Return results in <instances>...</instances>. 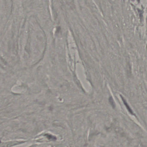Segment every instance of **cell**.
Wrapping results in <instances>:
<instances>
[{
    "label": "cell",
    "instance_id": "1",
    "mask_svg": "<svg viewBox=\"0 0 147 147\" xmlns=\"http://www.w3.org/2000/svg\"><path fill=\"white\" fill-rule=\"evenodd\" d=\"M121 98H122V100H123V102L124 104L125 107H126L127 110H128V111H129V112L131 114H132V115H135L134 113H133V112L132 111V110L131 109L130 107L129 106V105H128L127 102H126V100H125L124 99V98H123V97H122V96H121Z\"/></svg>",
    "mask_w": 147,
    "mask_h": 147
},
{
    "label": "cell",
    "instance_id": "2",
    "mask_svg": "<svg viewBox=\"0 0 147 147\" xmlns=\"http://www.w3.org/2000/svg\"><path fill=\"white\" fill-rule=\"evenodd\" d=\"M109 101H110V103H111V105L113 108H115V103H114V101H113V99L112 97H110V99H109Z\"/></svg>",
    "mask_w": 147,
    "mask_h": 147
}]
</instances>
